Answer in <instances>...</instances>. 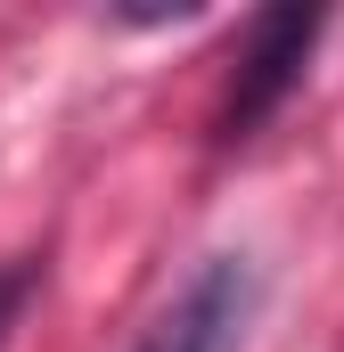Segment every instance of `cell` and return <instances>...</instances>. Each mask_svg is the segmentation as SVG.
Returning <instances> with one entry per match:
<instances>
[{
	"mask_svg": "<svg viewBox=\"0 0 344 352\" xmlns=\"http://www.w3.org/2000/svg\"><path fill=\"white\" fill-rule=\"evenodd\" d=\"M255 311H262V270L246 254H205L180 278V295L140 328L131 352H246Z\"/></svg>",
	"mask_w": 344,
	"mask_h": 352,
	"instance_id": "2",
	"label": "cell"
},
{
	"mask_svg": "<svg viewBox=\"0 0 344 352\" xmlns=\"http://www.w3.org/2000/svg\"><path fill=\"white\" fill-rule=\"evenodd\" d=\"M41 278H50V263H41V254H17V263H0V352H8V336H17L25 303L41 295Z\"/></svg>",
	"mask_w": 344,
	"mask_h": 352,
	"instance_id": "3",
	"label": "cell"
},
{
	"mask_svg": "<svg viewBox=\"0 0 344 352\" xmlns=\"http://www.w3.org/2000/svg\"><path fill=\"white\" fill-rule=\"evenodd\" d=\"M320 33H328V8H262V16H246V33L230 50L222 107H213V148H246L262 123L303 90Z\"/></svg>",
	"mask_w": 344,
	"mask_h": 352,
	"instance_id": "1",
	"label": "cell"
}]
</instances>
